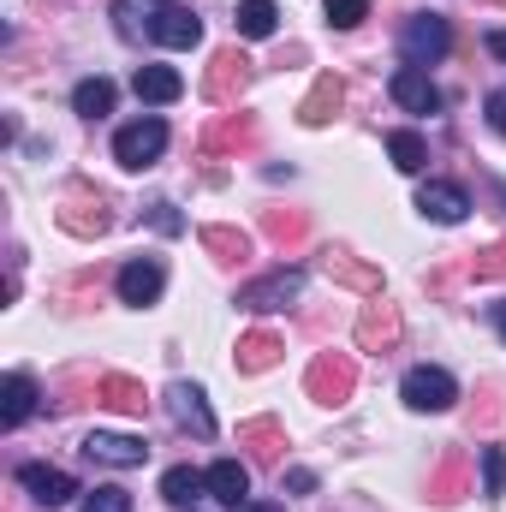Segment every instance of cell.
Listing matches in <instances>:
<instances>
[{"label":"cell","mask_w":506,"mask_h":512,"mask_svg":"<svg viewBox=\"0 0 506 512\" xmlns=\"http://www.w3.org/2000/svg\"><path fill=\"white\" fill-rule=\"evenodd\" d=\"M447 48H453V24L441 18V12H417V18H405V30H399V54H405V66H435V60H447Z\"/></svg>","instance_id":"cell-1"},{"label":"cell","mask_w":506,"mask_h":512,"mask_svg":"<svg viewBox=\"0 0 506 512\" xmlns=\"http://www.w3.org/2000/svg\"><path fill=\"white\" fill-rule=\"evenodd\" d=\"M161 149H167V126L149 114V120H131V126L114 131V161L131 167V173H143V167H155L161 161Z\"/></svg>","instance_id":"cell-2"},{"label":"cell","mask_w":506,"mask_h":512,"mask_svg":"<svg viewBox=\"0 0 506 512\" xmlns=\"http://www.w3.org/2000/svg\"><path fill=\"white\" fill-rule=\"evenodd\" d=\"M399 393H405L411 411H447V405L459 399V382H453L447 370H435V364H417V370H405Z\"/></svg>","instance_id":"cell-3"},{"label":"cell","mask_w":506,"mask_h":512,"mask_svg":"<svg viewBox=\"0 0 506 512\" xmlns=\"http://www.w3.org/2000/svg\"><path fill=\"white\" fill-rule=\"evenodd\" d=\"M298 292H304V268H274V274H262L251 286H239V304L245 310H286Z\"/></svg>","instance_id":"cell-4"},{"label":"cell","mask_w":506,"mask_h":512,"mask_svg":"<svg viewBox=\"0 0 506 512\" xmlns=\"http://www.w3.org/2000/svg\"><path fill=\"white\" fill-rule=\"evenodd\" d=\"M84 459H96V465H114V471H137V465L149 459V447H143L137 435L96 429V435H84Z\"/></svg>","instance_id":"cell-5"},{"label":"cell","mask_w":506,"mask_h":512,"mask_svg":"<svg viewBox=\"0 0 506 512\" xmlns=\"http://www.w3.org/2000/svg\"><path fill=\"white\" fill-rule=\"evenodd\" d=\"M387 96H393L405 114H435V108H441V90L429 84L423 66H399V72L387 78Z\"/></svg>","instance_id":"cell-6"},{"label":"cell","mask_w":506,"mask_h":512,"mask_svg":"<svg viewBox=\"0 0 506 512\" xmlns=\"http://www.w3.org/2000/svg\"><path fill=\"white\" fill-rule=\"evenodd\" d=\"M417 209H423L429 221H441V227H459V221L471 215V197H465V185H453V179H429V185L417 191Z\"/></svg>","instance_id":"cell-7"},{"label":"cell","mask_w":506,"mask_h":512,"mask_svg":"<svg viewBox=\"0 0 506 512\" xmlns=\"http://www.w3.org/2000/svg\"><path fill=\"white\" fill-rule=\"evenodd\" d=\"M18 483H24L42 507H66L72 495H84V489H78V477H72V471H60V465H18Z\"/></svg>","instance_id":"cell-8"},{"label":"cell","mask_w":506,"mask_h":512,"mask_svg":"<svg viewBox=\"0 0 506 512\" xmlns=\"http://www.w3.org/2000/svg\"><path fill=\"white\" fill-rule=\"evenodd\" d=\"M167 411H173V423L179 429H191V435H215V417H209V405H203V387L197 382H173L167 387Z\"/></svg>","instance_id":"cell-9"},{"label":"cell","mask_w":506,"mask_h":512,"mask_svg":"<svg viewBox=\"0 0 506 512\" xmlns=\"http://www.w3.org/2000/svg\"><path fill=\"white\" fill-rule=\"evenodd\" d=\"M149 36H155L161 48H197V42H203V18L185 12V6H161V12L149 18Z\"/></svg>","instance_id":"cell-10"},{"label":"cell","mask_w":506,"mask_h":512,"mask_svg":"<svg viewBox=\"0 0 506 512\" xmlns=\"http://www.w3.org/2000/svg\"><path fill=\"white\" fill-rule=\"evenodd\" d=\"M161 286H167V268H161L155 256H137V262L120 268V298L137 304V310H143V304H155V298H161Z\"/></svg>","instance_id":"cell-11"},{"label":"cell","mask_w":506,"mask_h":512,"mask_svg":"<svg viewBox=\"0 0 506 512\" xmlns=\"http://www.w3.org/2000/svg\"><path fill=\"white\" fill-rule=\"evenodd\" d=\"M131 90H137V102H149V108H167V102H179V96H185V78H179L173 66H137Z\"/></svg>","instance_id":"cell-12"},{"label":"cell","mask_w":506,"mask_h":512,"mask_svg":"<svg viewBox=\"0 0 506 512\" xmlns=\"http://www.w3.org/2000/svg\"><path fill=\"white\" fill-rule=\"evenodd\" d=\"M209 495L221 501V507H245V495H251V471L239 465V459H215L209 465Z\"/></svg>","instance_id":"cell-13"},{"label":"cell","mask_w":506,"mask_h":512,"mask_svg":"<svg viewBox=\"0 0 506 512\" xmlns=\"http://www.w3.org/2000/svg\"><path fill=\"white\" fill-rule=\"evenodd\" d=\"M310 393H316L322 405H340V399L352 393V364H346V358H316V370H310Z\"/></svg>","instance_id":"cell-14"},{"label":"cell","mask_w":506,"mask_h":512,"mask_svg":"<svg viewBox=\"0 0 506 512\" xmlns=\"http://www.w3.org/2000/svg\"><path fill=\"white\" fill-rule=\"evenodd\" d=\"M233 24H239V36H251V42H268V36L280 30V6H274V0H239Z\"/></svg>","instance_id":"cell-15"},{"label":"cell","mask_w":506,"mask_h":512,"mask_svg":"<svg viewBox=\"0 0 506 512\" xmlns=\"http://www.w3.org/2000/svg\"><path fill=\"white\" fill-rule=\"evenodd\" d=\"M30 411H36V382H30L24 370H12V376H6V405H0V423H6V429H18Z\"/></svg>","instance_id":"cell-16"},{"label":"cell","mask_w":506,"mask_h":512,"mask_svg":"<svg viewBox=\"0 0 506 512\" xmlns=\"http://www.w3.org/2000/svg\"><path fill=\"white\" fill-rule=\"evenodd\" d=\"M161 495H167L173 507H191L197 495H209V471H191V465H173V471L161 477Z\"/></svg>","instance_id":"cell-17"},{"label":"cell","mask_w":506,"mask_h":512,"mask_svg":"<svg viewBox=\"0 0 506 512\" xmlns=\"http://www.w3.org/2000/svg\"><path fill=\"white\" fill-rule=\"evenodd\" d=\"M334 108H340V78H316V90L304 96L298 120H304V126H328V120H334Z\"/></svg>","instance_id":"cell-18"},{"label":"cell","mask_w":506,"mask_h":512,"mask_svg":"<svg viewBox=\"0 0 506 512\" xmlns=\"http://www.w3.org/2000/svg\"><path fill=\"white\" fill-rule=\"evenodd\" d=\"M245 66H251V60H245V54H233V48H227V54H215V72H209V96H215V102H227V96L245 84Z\"/></svg>","instance_id":"cell-19"},{"label":"cell","mask_w":506,"mask_h":512,"mask_svg":"<svg viewBox=\"0 0 506 512\" xmlns=\"http://www.w3.org/2000/svg\"><path fill=\"white\" fill-rule=\"evenodd\" d=\"M72 108H78L84 120H102V114H114V84H108V78H84V84L72 90Z\"/></svg>","instance_id":"cell-20"},{"label":"cell","mask_w":506,"mask_h":512,"mask_svg":"<svg viewBox=\"0 0 506 512\" xmlns=\"http://www.w3.org/2000/svg\"><path fill=\"white\" fill-rule=\"evenodd\" d=\"M387 155H393V167H399V173H423L429 143H423L417 131H387Z\"/></svg>","instance_id":"cell-21"},{"label":"cell","mask_w":506,"mask_h":512,"mask_svg":"<svg viewBox=\"0 0 506 512\" xmlns=\"http://www.w3.org/2000/svg\"><path fill=\"white\" fill-rule=\"evenodd\" d=\"M96 393H102V405H114V411H131V417L143 411V387L131 382V376H102Z\"/></svg>","instance_id":"cell-22"},{"label":"cell","mask_w":506,"mask_h":512,"mask_svg":"<svg viewBox=\"0 0 506 512\" xmlns=\"http://www.w3.org/2000/svg\"><path fill=\"white\" fill-rule=\"evenodd\" d=\"M393 334H399V322H393V310H387V304H376V310H370V316L358 322V340H364L370 352H376V340H381V346H387Z\"/></svg>","instance_id":"cell-23"},{"label":"cell","mask_w":506,"mask_h":512,"mask_svg":"<svg viewBox=\"0 0 506 512\" xmlns=\"http://www.w3.org/2000/svg\"><path fill=\"white\" fill-rule=\"evenodd\" d=\"M280 358V340L274 334H251L245 346H239V370H268Z\"/></svg>","instance_id":"cell-24"},{"label":"cell","mask_w":506,"mask_h":512,"mask_svg":"<svg viewBox=\"0 0 506 512\" xmlns=\"http://www.w3.org/2000/svg\"><path fill=\"white\" fill-rule=\"evenodd\" d=\"M322 12H328V24H334V30H352V24H364V18H370V0H322Z\"/></svg>","instance_id":"cell-25"},{"label":"cell","mask_w":506,"mask_h":512,"mask_svg":"<svg viewBox=\"0 0 506 512\" xmlns=\"http://www.w3.org/2000/svg\"><path fill=\"white\" fill-rule=\"evenodd\" d=\"M483 495H489V501L506 495V453L501 447H483Z\"/></svg>","instance_id":"cell-26"},{"label":"cell","mask_w":506,"mask_h":512,"mask_svg":"<svg viewBox=\"0 0 506 512\" xmlns=\"http://www.w3.org/2000/svg\"><path fill=\"white\" fill-rule=\"evenodd\" d=\"M78 512H131V495L126 489H90Z\"/></svg>","instance_id":"cell-27"},{"label":"cell","mask_w":506,"mask_h":512,"mask_svg":"<svg viewBox=\"0 0 506 512\" xmlns=\"http://www.w3.org/2000/svg\"><path fill=\"white\" fill-rule=\"evenodd\" d=\"M203 245H209V251H221V256H245V251H251V239H245V233H227V227H209V233H203Z\"/></svg>","instance_id":"cell-28"},{"label":"cell","mask_w":506,"mask_h":512,"mask_svg":"<svg viewBox=\"0 0 506 512\" xmlns=\"http://www.w3.org/2000/svg\"><path fill=\"white\" fill-rule=\"evenodd\" d=\"M328 268H334V274H340V280H352V286H381L376 274H370V268H358V262H340V256H334V262H328Z\"/></svg>","instance_id":"cell-29"},{"label":"cell","mask_w":506,"mask_h":512,"mask_svg":"<svg viewBox=\"0 0 506 512\" xmlns=\"http://www.w3.org/2000/svg\"><path fill=\"white\" fill-rule=\"evenodd\" d=\"M149 221H155L161 233H185V221L173 215V203H155V209H149Z\"/></svg>","instance_id":"cell-30"},{"label":"cell","mask_w":506,"mask_h":512,"mask_svg":"<svg viewBox=\"0 0 506 512\" xmlns=\"http://www.w3.org/2000/svg\"><path fill=\"white\" fill-rule=\"evenodd\" d=\"M489 126L506 137V90H495V96H489Z\"/></svg>","instance_id":"cell-31"},{"label":"cell","mask_w":506,"mask_h":512,"mask_svg":"<svg viewBox=\"0 0 506 512\" xmlns=\"http://www.w3.org/2000/svg\"><path fill=\"white\" fill-rule=\"evenodd\" d=\"M477 274H506V245H495V251L483 256V262H477Z\"/></svg>","instance_id":"cell-32"},{"label":"cell","mask_w":506,"mask_h":512,"mask_svg":"<svg viewBox=\"0 0 506 512\" xmlns=\"http://www.w3.org/2000/svg\"><path fill=\"white\" fill-rule=\"evenodd\" d=\"M114 18H120V36H137V12L131 6H114Z\"/></svg>","instance_id":"cell-33"},{"label":"cell","mask_w":506,"mask_h":512,"mask_svg":"<svg viewBox=\"0 0 506 512\" xmlns=\"http://www.w3.org/2000/svg\"><path fill=\"white\" fill-rule=\"evenodd\" d=\"M489 54H495V60H506V30H489Z\"/></svg>","instance_id":"cell-34"},{"label":"cell","mask_w":506,"mask_h":512,"mask_svg":"<svg viewBox=\"0 0 506 512\" xmlns=\"http://www.w3.org/2000/svg\"><path fill=\"white\" fill-rule=\"evenodd\" d=\"M239 512H286V507H274V501H245Z\"/></svg>","instance_id":"cell-35"},{"label":"cell","mask_w":506,"mask_h":512,"mask_svg":"<svg viewBox=\"0 0 506 512\" xmlns=\"http://www.w3.org/2000/svg\"><path fill=\"white\" fill-rule=\"evenodd\" d=\"M495 328H501V340H506V304H495Z\"/></svg>","instance_id":"cell-36"},{"label":"cell","mask_w":506,"mask_h":512,"mask_svg":"<svg viewBox=\"0 0 506 512\" xmlns=\"http://www.w3.org/2000/svg\"><path fill=\"white\" fill-rule=\"evenodd\" d=\"M501 197H506V185H501Z\"/></svg>","instance_id":"cell-37"},{"label":"cell","mask_w":506,"mask_h":512,"mask_svg":"<svg viewBox=\"0 0 506 512\" xmlns=\"http://www.w3.org/2000/svg\"><path fill=\"white\" fill-rule=\"evenodd\" d=\"M161 6H167V0H161Z\"/></svg>","instance_id":"cell-38"}]
</instances>
